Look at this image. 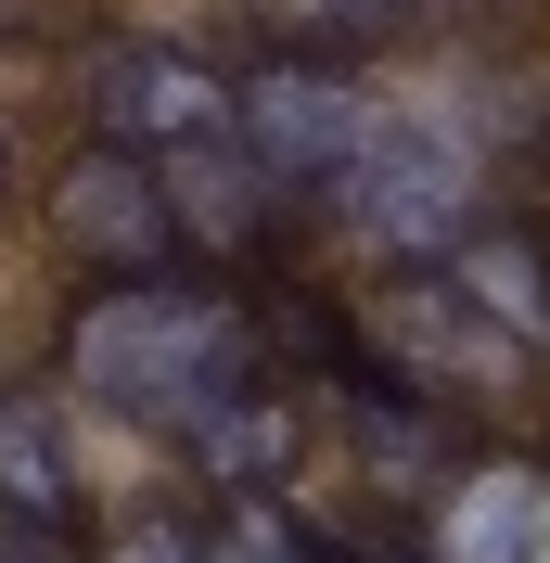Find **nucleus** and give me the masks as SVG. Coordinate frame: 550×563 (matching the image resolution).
Returning <instances> with one entry per match:
<instances>
[{
  "label": "nucleus",
  "mask_w": 550,
  "mask_h": 563,
  "mask_svg": "<svg viewBox=\"0 0 550 563\" xmlns=\"http://www.w3.org/2000/svg\"><path fill=\"white\" fill-rule=\"evenodd\" d=\"M0 563H77V538H65V526H13V512H0Z\"/></svg>",
  "instance_id": "obj_14"
},
{
  "label": "nucleus",
  "mask_w": 550,
  "mask_h": 563,
  "mask_svg": "<svg viewBox=\"0 0 550 563\" xmlns=\"http://www.w3.org/2000/svg\"><path fill=\"white\" fill-rule=\"evenodd\" d=\"M333 206L359 218V231H372L384 256H397V269H422V256H448L461 244V231H474V167H461V154H448L436 129H359V154H345L333 167Z\"/></svg>",
  "instance_id": "obj_2"
},
{
  "label": "nucleus",
  "mask_w": 550,
  "mask_h": 563,
  "mask_svg": "<svg viewBox=\"0 0 550 563\" xmlns=\"http://www.w3.org/2000/svg\"><path fill=\"white\" fill-rule=\"evenodd\" d=\"M116 563H206L193 551V512H141V526L116 538Z\"/></svg>",
  "instance_id": "obj_13"
},
{
  "label": "nucleus",
  "mask_w": 550,
  "mask_h": 563,
  "mask_svg": "<svg viewBox=\"0 0 550 563\" xmlns=\"http://www.w3.org/2000/svg\"><path fill=\"white\" fill-rule=\"evenodd\" d=\"M154 167H167V218H179V244H193V256L256 269V256L282 244V206H295V192H282L231 129H218V141H179V154H154Z\"/></svg>",
  "instance_id": "obj_7"
},
{
  "label": "nucleus",
  "mask_w": 550,
  "mask_h": 563,
  "mask_svg": "<svg viewBox=\"0 0 550 563\" xmlns=\"http://www.w3.org/2000/svg\"><path fill=\"white\" fill-rule=\"evenodd\" d=\"M422 269H448L525 358H550V231H525V218H474V231H461L448 256H422Z\"/></svg>",
  "instance_id": "obj_9"
},
{
  "label": "nucleus",
  "mask_w": 550,
  "mask_h": 563,
  "mask_svg": "<svg viewBox=\"0 0 550 563\" xmlns=\"http://www.w3.org/2000/svg\"><path fill=\"white\" fill-rule=\"evenodd\" d=\"M77 103H90V141H129V154H179V141L231 129L218 65L179 52V38H103V52L77 65Z\"/></svg>",
  "instance_id": "obj_4"
},
{
  "label": "nucleus",
  "mask_w": 550,
  "mask_h": 563,
  "mask_svg": "<svg viewBox=\"0 0 550 563\" xmlns=\"http://www.w3.org/2000/svg\"><path fill=\"white\" fill-rule=\"evenodd\" d=\"M384 346H397L384 372H410V385L448 397V410H461L474 385H513V372H525V346H513L448 269H397V282H384Z\"/></svg>",
  "instance_id": "obj_6"
},
{
  "label": "nucleus",
  "mask_w": 550,
  "mask_h": 563,
  "mask_svg": "<svg viewBox=\"0 0 550 563\" xmlns=\"http://www.w3.org/2000/svg\"><path fill=\"white\" fill-rule=\"evenodd\" d=\"M422 0H256V26H270V65H359L384 38H410Z\"/></svg>",
  "instance_id": "obj_11"
},
{
  "label": "nucleus",
  "mask_w": 550,
  "mask_h": 563,
  "mask_svg": "<svg viewBox=\"0 0 550 563\" xmlns=\"http://www.w3.org/2000/svg\"><path fill=\"white\" fill-rule=\"evenodd\" d=\"M436 563H550V461H474L436 487V526H422Z\"/></svg>",
  "instance_id": "obj_8"
},
{
  "label": "nucleus",
  "mask_w": 550,
  "mask_h": 563,
  "mask_svg": "<svg viewBox=\"0 0 550 563\" xmlns=\"http://www.w3.org/2000/svg\"><path fill=\"white\" fill-rule=\"evenodd\" d=\"M0 192H13V141H0Z\"/></svg>",
  "instance_id": "obj_16"
},
{
  "label": "nucleus",
  "mask_w": 550,
  "mask_h": 563,
  "mask_svg": "<svg viewBox=\"0 0 550 563\" xmlns=\"http://www.w3.org/2000/svg\"><path fill=\"white\" fill-rule=\"evenodd\" d=\"M193 551H206V563H333V538L295 526V512L256 487V499H231V512H206V526H193Z\"/></svg>",
  "instance_id": "obj_12"
},
{
  "label": "nucleus",
  "mask_w": 550,
  "mask_h": 563,
  "mask_svg": "<svg viewBox=\"0 0 550 563\" xmlns=\"http://www.w3.org/2000/svg\"><path fill=\"white\" fill-rule=\"evenodd\" d=\"M282 358L256 333L243 295L193 269H154V282H103L90 308L65 320V385L103 397L116 422H154V435H193L206 410H231L243 385H270Z\"/></svg>",
  "instance_id": "obj_1"
},
{
  "label": "nucleus",
  "mask_w": 550,
  "mask_h": 563,
  "mask_svg": "<svg viewBox=\"0 0 550 563\" xmlns=\"http://www.w3.org/2000/svg\"><path fill=\"white\" fill-rule=\"evenodd\" d=\"M359 129H372V103L345 90V65H256L231 90V141L282 179V192H333V167L359 154Z\"/></svg>",
  "instance_id": "obj_5"
},
{
  "label": "nucleus",
  "mask_w": 550,
  "mask_h": 563,
  "mask_svg": "<svg viewBox=\"0 0 550 563\" xmlns=\"http://www.w3.org/2000/svg\"><path fill=\"white\" fill-rule=\"evenodd\" d=\"M65 0H0V38H26V26H52Z\"/></svg>",
  "instance_id": "obj_15"
},
{
  "label": "nucleus",
  "mask_w": 550,
  "mask_h": 563,
  "mask_svg": "<svg viewBox=\"0 0 550 563\" xmlns=\"http://www.w3.org/2000/svg\"><path fill=\"white\" fill-rule=\"evenodd\" d=\"M0 512L13 526H77V435H65V397L52 385L0 397Z\"/></svg>",
  "instance_id": "obj_10"
},
{
  "label": "nucleus",
  "mask_w": 550,
  "mask_h": 563,
  "mask_svg": "<svg viewBox=\"0 0 550 563\" xmlns=\"http://www.w3.org/2000/svg\"><path fill=\"white\" fill-rule=\"evenodd\" d=\"M52 231L90 282H154L179 269V218H167V167L129 154V141H90L65 179H52Z\"/></svg>",
  "instance_id": "obj_3"
}]
</instances>
